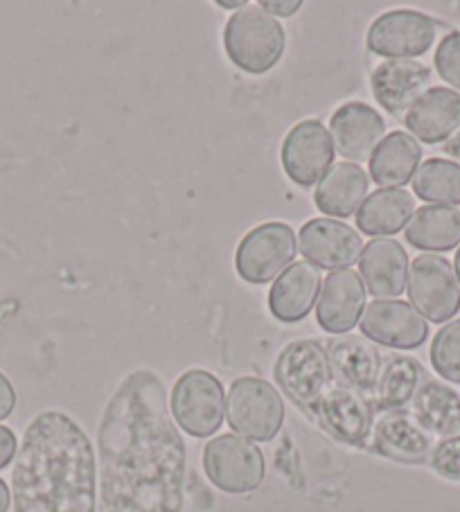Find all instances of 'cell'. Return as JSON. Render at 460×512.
I'll return each instance as SVG.
<instances>
[{"label":"cell","mask_w":460,"mask_h":512,"mask_svg":"<svg viewBox=\"0 0 460 512\" xmlns=\"http://www.w3.org/2000/svg\"><path fill=\"white\" fill-rule=\"evenodd\" d=\"M445 152H447L449 156H454L456 161H458V165H460V131H456V134L447 140V143H445Z\"/></svg>","instance_id":"obj_36"},{"label":"cell","mask_w":460,"mask_h":512,"mask_svg":"<svg viewBox=\"0 0 460 512\" xmlns=\"http://www.w3.org/2000/svg\"><path fill=\"white\" fill-rule=\"evenodd\" d=\"M359 328L368 341L395 350H415L429 337L427 319L406 300H373Z\"/></svg>","instance_id":"obj_12"},{"label":"cell","mask_w":460,"mask_h":512,"mask_svg":"<svg viewBox=\"0 0 460 512\" xmlns=\"http://www.w3.org/2000/svg\"><path fill=\"white\" fill-rule=\"evenodd\" d=\"M10 503H12L10 488H7V483H5L3 479H0V512L10 510Z\"/></svg>","instance_id":"obj_37"},{"label":"cell","mask_w":460,"mask_h":512,"mask_svg":"<svg viewBox=\"0 0 460 512\" xmlns=\"http://www.w3.org/2000/svg\"><path fill=\"white\" fill-rule=\"evenodd\" d=\"M12 485L16 512H97L91 440L66 413H41L25 431Z\"/></svg>","instance_id":"obj_2"},{"label":"cell","mask_w":460,"mask_h":512,"mask_svg":"<svg viewBox=\"0 0 460 512\" xmlns=\"http://www.w3.org/2000/svg\"><path fill=\"white\" fill-rule=\"evenodd\" d=\"M411 305L431 323H449L460 310V285L454 264L433 253L411 262L406 280Z\"/></svg>","instance_id":"obj_9"},{"label":"cell","mask_w":460,"mask_h":512,"mask_svg":"<svg viewBox=\"0 0 460 512\" xmlns=\"http://www.w3.org/2000/svg\"><path fill=\"white\" fill-rule=\"evenodd\" d=\"M203 470L221 492L246 494L258 490L264 481V456L251 440L224 434L203 449Z\"/></svg>","instance_id":"obj_7"},{"label":"cell","mask_w":460,"mask_h":512,"mask_svg":"<svg viewBox=\"0 0 460 512\" xmlns=\"http://www.w3.org/2000/svg\"><path fill=\"white\" fill-rule=\"evenodd\" d=\"M321 271L309 262H294L269 291V310L282 323H298L314 310L321 291Z\"/></svg>","instance_id":"obj_22"},{"label":"cell","mask_w":460,"mask_h":512,"mask_svg":"<svg viewBox=\"0 0 460 512\" xmlns=\"http://www.w3.org/2000/svg\"><path fill=\"white\" fill-rule=\"evenodd\" d=\"M97 447V512H183L185 443L170 416L165 386L152 370H136L115 388Z\"/></svg>","instance_id":"obj_1"},{"label":"cell","mask_w":460,"mask_h":512,"mask_svg":"<svg viewBox=\"0 0 460 512\" xmlns=\"http://www.w3.org/2000/svg\"><path fill=\"white\" fill-rule=\"evenodd\" d=\"M404 125L427 145L445 143L460 129V93L433 86L406 111Z\"/></svg>","instance_id":"obj_19"},{"label":"cell","mask_w":460,"mask_h":512,"mask_svg":"<svg viewBox=\"0 0 460 512\" xmlns=\"http://www.w3.org/2000/svg\"><path fill=\"white\" fill-rule=\"evenodd\" d=\"M431 70L415 59H388L370 75V88L384 111L406 116L415 102L429 91Z\"/></svg>","instance_id":"obj_16"},{"label":"cell","mask_w":460,"mask_h":512,"mask_svg":"<svg viewBox=\"0 0 460 512\" xmlns=\"http://www.w3.org/2000/svg\"><path fill=\"white\" fill-rule=\"evenodd\" d=\"M429 463L433 470L440 476H445V479L460 481V436L440 440V443L433 447Z\"/></svg>","instance_id":"obj_32"},{"label":"cell","mask_w":460,"mask_h":512,"mask_svg":"<svg viewBox=\"0 0 460 512\" xmlns=\"http://www.w3.org/2000/svg\"><path fill=\"white\" fill-rule=\"evenodd\" d=\"M359 273L370 296L397 298L409 280V255L400 242L377 237L361 251Z\"/></svg>","instance_id":"obj_18"},{"label":"cell","mask_w":460,"mask_h":512,"mask_svg":"<svg viewBox=\"0 0 460 512\" xmlns=\"http://www.w3.org/2000/svg\"><path fill=\"white\" fill-rule=\"evenodd\" d=\"M325 352L336 382L361 395L375 393L382 373V357L373 343L361 337H339L327 343Z\"/></svg>","instance_id":"obj_20"},{"label":"cell","mask_w":460,"mask_h":512,"mask_svg":"<svg viewBox=\"0 0 460 512\" xmlns=\"http://www.w3.org/2000/svg\"><path fill=\"white\" fill-rule=\"evenodd\" d=\"M366 310V287L352 269L332 271L323 280L321 298L316 300V321L327 334H345L357 328Z\"/></svg>","instance_id":"obj_15"},{"label":"cell","mask_w":460,"mask_h":512,"mask_svg":"<svg viewBox=\"0 0 460 512\" xmlns=\"http://www.w3.org/2000/svg\"><path fill=\"white\" fill-rule=\"evenodd\" d=\"M431 366L451 384H460V319L449 321L431 341Z\"/></svg>","instance_id":"obj_30"},{"label":"cell","mask_w":460,"mask_h":512,"mask_svg":"<svg viewBox=\"0 0 460 512\" xmlns=\"http://www.w3.org/2000/svg\"><path fill=\"white\" fill-rule=\"evenodd\" d=\"M438 25L415 10H393L377 16L368 30V50L386 59H415L436 43Z\"/></svg>","instance_id":"obj_10"},{"label":"cell","mask_w":460,"mask_h":512,"mask_svg":"<svg viewBox=\"0 0 460 512\" xmlns=\"http://www.w3.org/2000/svg\"><path fill=\"white\" fill-rule=\"evenodd\" d=\"M415 213V199L411 192L377 190L361 203L357 210V228L377 240V237L397 235L404 231Z\"/></svg>","instance_id":"obj_26"},{"label":"cell","mask_w":460,"mask_h":512,"mask_svg":"<svg viewBox=\"0 0 460 512\" xmlns=\"http://www.w3.org/2000/svg\"><path fill=\"white\" fill-rule=\"evenodd\" d=\"M285 48V28L260 5L242 7L226 23L224 50L228 59L244 73H269L273 66H278Z\"/></svg>","instance_id":"obj_3"},{"label":"cell","mask_w":460,"mask_h":512,"mask_svg":"<svg viewBox=\"0 0 460 512\" xmlns=\"http://www.w3.org/2000/svg\"><path fill=\"white\" fill-rule=\"evenodd\" d=\"M282 167L300 188H312L330 170L334 161V143L321 120L298 122L282 143Z\"/></svg>","instance_id":"obj_13"},{"label":"cell","mask_w":460,"mask_h":512,"mask_svg":"<svg viewBox=\"0 0 460 512\" xmlns=\"http://www.w3.org/2000/svg\"><path fill=\"white\" fill-rule=\"evenodd\" d=\"M273 377L289 400L307 416H312L327 388L336 382L325 348L314 339L289 343L276 359Z\"/></svg>","instance_id":"obj_4"},{"label":"cell","mask_w":460,"mask_h":512,"mask_svg":"<svg viewBox=\"0 0 460 512\" xmlns=\"http://www.w3.org/2000/svg\"><path fill=\"white\" fill-rule=\"evenodd\" d=\"M296 251L294 228L282 222H267L242 237L235 253V267L242 280L251 285H267L291 267Z\"/></svg>","instance_id":"obj_8"},{"label":"cell","mask_w":460,"mask_h":512,"mask_svg":"<svg viewBox=\"0 0 460 512\" xmlns=\"http://www.w3.org/2000/svg\"><path fill=\"white\" fill-rule=\"evenodd\" d=\"M436 70L438 75L445 79L447 84L454 86V91H460V32H449L445 39L440 41L436 50Z\"/></svg>","instance_id":"obj_31"},{"label":"cell","mask_w":460,"mask_h":512,"mask_svg":"<svg viewBox=\"0 0 460 512\" xmlns=\"http://www.w3.org/2000/svg\"><path fill=\"white\" fill-rule=\"evenodd\" d=\"M260 7L267 14H278V16H294L303 3L300 0H294V3H280V0H262Z\"/></svg>","instance_id":"obj_35"},{"label":"cell","mask_w":460,"mask_h":512,"mask_svg":"<svg viewBox=\"0 0 460 512\" xmlns=\"http://www.w3.org/2000/svg\"><path fill=\"white\" fill-rule=\"evenodd\" d=\"M309 418L341 443L364 447L373 436L375 406L366 400V395L352 391L341 382H334Z\"/></svg>","instance_id":"obj_11"},{"label":"cell","mask_w":460,"mask_h":512,"mask_svg":"<svg viewBox=\"0 0 460 512\" xmlns=\"http://www.w3.org/2000/svg\"><path fill=\"white\" fill-rule=\"evenodd\" d=\"M406 242L420 251L445 253L460 246V210L451 206H422L404 228Z\"/></svg>","instance_id":"obj_27"},{"label":"cell","mask_w":460,"mask_h":512,"mask_svg":"<svg viewBox=\"0 0 460 512\" xmlns=\"http://www.w3.org/2000/svg\"><path fill=\"white\" fill-rule=\"evenodd\" d=\"M454 271H456V278H458V285H460V246L456 251V260H454Z\"/></svg>","instance_id":"obj_39"},{"label":"cell","mask_w":460,"mask_h":512,"mask_svg":"<svg viewBox=\"0 0 460 512\" xmlns=\"http://www.w3.org/2000/svg\"><path fill=\"white\" fill-rule=\"evenodd\" d=\"M413 192L427 201V206H458L460 165L447 158H429L413 176Z\"/></svg>","instance_id":"obj_29"},{"label":"cell","mask_w":460,"mask_h":512,"mask_svg":"<svg viewBox=\"0 0 460 512\" xmlns=\"http://www.w3.org/2000/svg\"><path fill=\"white\" fill-rule=\"evenodd\" d=\"M16 447H19V443H16L14 431L0 425V470H5L14 461Z\"/></svg>","instance_id":"obj_33"},{"label":"cell","mask_w":460,"mask_h":512,"mask_svg":"<svg viewBox=\"0 0 460 512\" xmlns=\"http://www.w3.org/2000/svg\"><path fill=\"white\" fill-rule=\"evenodd\" d=\"M298 251L318 269H348L364 251L361 235L339 219L316 217L300 228Z\"/></svg>","instance_id":"obj_14"},{"label":"cell","mask_w":460,"mask_h":512,"mask_svg":"<svg viewBox=\"0 0 460 512\" xmlns=\"http://www.w3.org/2000/svg\"><path fill=\"white\" fill-rule=\"evenodd\" d=\"M170 409L176 425L185 434L194 438H210L224 422V386L208 370L192 368L176 379Z\"/></svg>","instance_id":"obj_6"},{"label":"cell","mask_w":460,"mask_h":512,"mask_svg":"<svg viewBox=\"0 0 460 512\" xmlns=\"http://www.w3.org/2000/svg\"><path fill=\"white\" fill-rule=\"evenodd\" d=\"M226 420L246 440L267 443L278 436L285 422V402L269 382L260 377H240L230 384Z\"/></svg>","instance_id":"obj_5"},{"label":"cell","mask_w":460,"mask_h":512,"mask_svg":"<svg viewBox=\"0 0 460 512\" xmlns=\"http://www.w3.org/2000/svg\"><path fill=\"white\" fill-rule=\"evenodd\" d=\"M411 416L429 436H460V395L447 384L427 379L413 397Z\"/></svg>","instance_id":"obj_25"},{"label":"cell","mask_w":460,"mask_h":512,"mask_svg":"<svg viewBox=\"0 0 460 512\" xmlns=\"http://www.w3.org/2000/svg\"><path fill=\"white\" fill-rule=\"evenodd\" d=\"M422 161V147L406 131H393L368 158V172L384 190H397L409 183Z\"/></svg>","instance_id":"obj_23"},{"label":"cell","mask_w":460,"mask_h":512,"mask_svg":"<svg viewBox=\"0 0 460 512\" xmlns=\"http://www.w3.org/2000/svg\"><path fill=\"white\" fill-rule=\"evenodd\" d=\"M368 192V176L355 163H336L316 185L314 203L330 217H352Z\"/></svg>","instance_id":"obj_24"},{"label":"cell","mask_w":460,"mask_h":512,"mask_svg":"<svg viewBox=\"0 0 460 512\" xmlns=\"http://www.w3.org/2000/svg\"><path fill=\"white\" fill-rule=\"evenodd\" d=\"M422 382V366L411 357L388 359L375 388V411H402L413 402Z\"/></svg>","instance_id":"obj_28"},{"label":"cell","mask_w":460,"mask_h":512,"mask_svg":"<svg viewBox=\"0 0 460 512\" xmlns=\"http://www.w3.org/2000/svg\"><path fill=\"white\" fill-rule=\"evenodd\" d=\"M384 118L364 102H348L330 118V138L350 161H368L384 138Z\"/></svg>","instance_id":"obj_17"},{"label":"cell","mask_w":460,"mask_h":512,"mask_svg":"<svg viewBox=\"0 0 460 512\" xmlns=\"http://www.w3.org/2000/svg\"><path fill=\"white\" fill-rule=\"evenodd\" d=\"M373 449L397 463H424L433 452V440L413 416L404 411L382 413L373 425Z\"/></svg>","instance_id":"obj_21"},{"label":"cell","mask_w":460,"mask_h":512,"mask_svg":"<svg viewBox=\"0 0 460 512\" xmlns=\"http://www.w3.org/2000/svg\"><path fill=\"white\" fill-rule=\"evenodd\" d=\"M219 5L226 7V10H242V7H246V3H228V0H221Z\"/></svg>","instance_id":"obj_38"},{"label":"cell","mask_w":460,"mask_h":512,"mask_svg":"<svg viewBox=\"0 0 460 512\" xmlns=\"http://www.w3.org/2000/svg\"><path fill=\"white\" fill-rule=\"evenodd\" d=\"M16 406V393H14V386L10 384V379H7L3 373H0V420L10 418L12 411Z\"/></svg>","instance_id":"obj_34"}]
</instances>
